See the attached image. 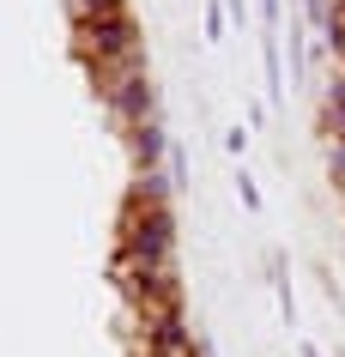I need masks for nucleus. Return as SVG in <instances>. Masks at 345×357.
Masks as SVG:
<instances>
[{"label":"nucleus","mask_w":345,"mask_h":357,"mask_svg":"<svg viewBox=\"0 0 345 357\" xmlns=\"http://www.w3.org/2000/svg\"><path fill=\"white\" fill-rule=\"evenodd\" d=\"M73 31H79V49L91 61H139L146 55L134 19H128V6H121V13H103V19H85V24H73Z\"/></svg>","instance_id":"f257e3e1"},{"label":"nucleus","mask_w":345,"mask_h":357,"mask_svg":"<svg viewBox=\"0 0 345 357\" xmlns=\"http://www.w3.org/2000/svg\"><path fill=\"white\" fill-rule=\"evenodd\" d=\"M146 357H200L194 351V333L182 327V309L146 315Z\"/></svg>","instance_id":"f03ea898"},{"label":"nucleus","mask_w":345,"mask_h":357,"mask_svg":"<svg viewBox=\"0 0 345 357\" xmlns=\"http://www.w3.org/2000/svg\"><path fill=\"white\" fill-rule=\"evenodd\" d=\"M134 158H139V164H146V176H152V169H158V158H164V133H158V115H152V121H139V128H134Z\"/></svg>","instance_id":"7ed1b4c3"},{"label":"nucleus","mask_w":345,"mask_h":357,"mask_svg":"<svg viewBox=\"0 0 345 357\" xmlns=\"http://www.w3.org/2000/svg\"><path fill=\"white\" fill-rule=\"evenodd\" d=\"M67 13H73V24H85V19H103V13H121V0H67Z\"/></svg>","instance_id":"20e7f679"}]
</instances>
